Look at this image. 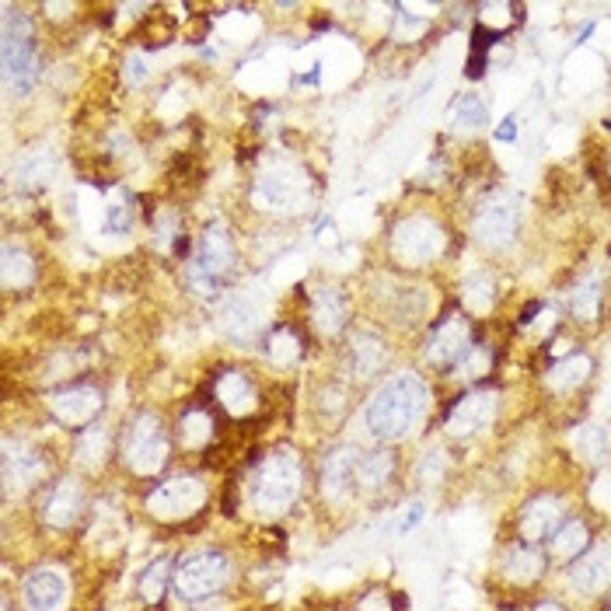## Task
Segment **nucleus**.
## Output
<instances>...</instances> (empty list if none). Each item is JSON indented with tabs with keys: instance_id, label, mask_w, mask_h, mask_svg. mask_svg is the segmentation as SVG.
<instances>
[{
	"instance_id": "nucleus-1",
	"label": "nucleus",
	"mask_w": 611,
	"mask_h": 611,
	"mask_svg": "<svg viewBox=\"0 0 611 611\" xmlns=\"http://www.w3.org/2000/svg\"><path fill=\"white\" fill-rule=\"evenodd\" d=\"M426 412V385L416 374H395L371 402H367V430L378 440L406 437Z\"/></svg>"
},
{
	"instance_id": "nucleus-2",
	"label": "nucleus",
	"mask_w": 611,
	"mask_h": 611,
	"mask_svg": "<svg viewBox=\"0 0 611 611\" xmlns=\"http://www.w3.org/2000/svg\"><path fill=\"white\" fill-rule=\"evenodd\" d=\"M301 489V468L290 454H269L248 479V500L259 517H280L294 507Z\"/></svg>"
},
{
	"instance_id": "nucleus-3",
	"label": "nucleus",
	"mask_w": 611,
	"mask_h": 611,
	"mask_svg": "<svg viewBox=\"0 0 611 611\" xmlns=\"http://www.w3.org/2000/svg\"><path fill=\"white\" fill-rule=\"evenodd\" d=\"M252 200L262 210L273 213H297L308 203V175L294 165V161H269L255 179Z\"/></svg>"
},
{
	"instance_id": "nucleus-4",
	"label": "nucleus",
	"mask_w": 611,
	"mask_h": 611,
	"mask_svg": "<svg viewBox=\"0 0 611 611\" xmlns=\"http://www.w3.org/2000/svg\"><path fill=\"white\" fill-rule=\"evenodd\" d=\"M4 81L14 95H28L39 81V56H35L32 28L28 21H7L4 25Z\"/></svg>"
},
{
	"instance_id": "nucleus-5",
	"label": "nucleus",
	"mask_w": 611,
	"mask_h": 611,
	"mask_svg": "<svg viewBox=\"0 0 611 611\" xmlns=\"http://www.w3.org/2000/svg\"><path fill=\"white\" fill-rule=\"evenodd\" d=\"M123 454H126V465L133 468L137 475H154L165 468L168 461V437L161 430V423L144 412L130 423L126 430V440H123Z\"/></svg>"
},
{
	"instance_id": "nucleus-6",
	"label": "nucleus",
	"mask_w": 611,
	"mask_h": 611,
	"mask_svg": "<svg viewBox=\"0 0 611 611\" xmlns=\"http://www.w3.org/2000/svg\"><path fill=\"white\" fill-rule=\"evenodd\" d=\"M231 580V563L220 552H200V556H186L175 573V591L186 601H203L213 598L217 591H224V584Z\"/></svg>"
},
{
	"instance_id": "nucleus-7",
	"label": "nucleus",
	"mask_w": 611,
	"mask_h": 611,
	"mask_svg": "<svg viewBox=\"0 0 611 611\" xmlns=\"http://www.w3.org/2000/svg\"><path fill=\"white\" fill-rule=\"evenodd\" d=\"M444 245H447L444 231H440V224L430 217H406L392 231V252H395V259L406 262V266L433 262L440 252H444Z\"/></svg>"
},
{
	"instance_id": "nucleus-8",
	"label": "nucleus",
	"mask_w": 611,
	"mask_h": 611,
	"mask_svg": "<svg viewBox=\"0 0 611 611\" xmlns=\"http://www.w3.org/2000/svg\"><path fill=\"white\" fill-rule=\"evenodd\" d=\"M517 196L510 193H493L486 203L475 210L472 220V234L482 241L486 248H503L514 241L517 234Z\"/></svg>"
},
{
	"instance_id": "nucleus-9",
	"label": "nucleus",
	"mask_w": 611,
	"mask_h": 611,
	"mask_svg": "<svg viewBox=\"0 0 611 611\" xmlns=\"http://www.w3.org/2000/svg\"><path fill=\"white\" fill-rule=\"evenodd\" d=\"M206 503V486L200 479H168L147 496V510L158 521H186Z\"/></svg>"
},
{
	"instance_id": "nucleus-10",
	"label": "nucleus",
	"mask_w": 611,
	"mask_h": 611,
	"mask_svg": "<svg viewBox=\"0 0 611 611\" xmlns=\"http://www.w3.org/2000/svg\"><path fill=\"white\" fill-rule=\"evenodd\" d=\"M266 322V297L255 290H238V294L224 297L220 304V325L227 336L234 339H252Z\"/></svg>"
},
{
	"instance_id": "nucleus-11",
	"label": "nucleus",
	"mask_w": 611,
	"mask_h": 611,
	"mask_svg": "<svg viewBox=\"0 0 611 611\" xmlns=\"http://www.w3.org/2000/svg\"><path fill=\"white\" fill-rule=\"evenodd\" d=\"M570 584L577 594H601L605 587H611V542H601L594 549H587L584 556L573 563L570 570Z\"/></svg>"
},
{
	"instance_id": "nucleus-12",
	"label": "nucleus",
	"mask_w": 611,
	"mask_h": 611,
	"mask_svg": "<svg viewBox=\"0 0 611 611\" xmlns=\"http://www.w3.org/2000/svg\"><path fill=\"white\" fill-rule=\"evenodd\" d=\"M49 409L60 423L67 426H84L102 412V392L91 385H77V388H63V392L49 395Z\"/></svg>"
},
{
	"instance_id": "nucleus-13",
	"label": "nucleus",
	"mask_w": 611,
	"mask_h": 611,
	"mask_svg": "<svg viewBox=\"0 0 611 611\" xmlns=\"http://www.w3.org/2000/svg\"><path fill=\"white\" fill-rule=\"evenodd\" d=\"M496 416V395L493 392H472L468 399H461L447 416V433L451 437H468L479 433L482 426H489V419Z\"/></svg>"
},
{
	"instance_id": "nucleus-14",
	"label": "nucleus",
	"mask_w": 611,
	"mask_h": 611,
	"mask_svg": "<svg viewBox=\"0 0 611 611\" xmlns=\"http://www.w3.org/2000/svg\"><path fill=\"white\" fill-rule=\"evenodd\" d=\"M468 322L461 315L447 318L444 325L437 329V336L430 339V350H426V357H430V364L437 367H454L461 357L468 353Z\"/></svg>"
},
{
	"instance_id": "nucleus-15",
	"label": "nucleus",
	"mask_w": 611,
	"mask_h": 611,
	"mask_svg": "<svg viewBox=\"0 0 611 611\" xmlns=\"http://www.w3.org/2000/svg\"><path fill=\"white\" fill-rule=\"evenodd\" d=\"M559 521H563V503H559L556 496H538V500H531L528 510H524L521 531L528 542H542V538L556 535Z\"/></svg>"
},
{
	"instance_id": "nucleus-16",
	"label": "nucleus",
	"mask_w": 611,
	"mask_h": 611,
	"mask_svg": "<svg viewBox=\"0 0 611 611\" xmlns=\"http://www.w3.org/2000/svg\"><path fill=\"white\" fill-rule=\"evenodd\" d=\"M84 510V489L74 479L56 482V489L46 500V524L49 528H70Z\"/></svg>"
},
{
	"instance_id": "nucleus-17",
	"label": "nucleus",
	"mask_w": 611,
	"mask_h": 611,
	"mask_svg": "<svg viewBox=\"0 0 611 611\" xmlns=\"http://www.w3.org/2000/svg\"><path fill=\"white\" fill-rule=\"evenodd\" d=\"M357 465H360V451L357 447H339L325 458L322 465V486H325V496H343L346 489L357 482Z\"/></svg>"
},
{
	"instance_id": "nucleus-18",
	"label": "nucleus",
	"mask_w": 611,
	"mask_h": 611,
	"mask_svg": "<svg viewBox=\"0 0 611 611\" xmlns=\"http://www.w3.org/2000/svg\"><path fill=\"white\" fill-rule=\"evenodd\" d=\"M42 472H46V465H42V458L28 444H7L4 447V479H7V486L28 489V486H35V482L42 479Z\"/></svg>"
},
{
	"instance_id": "nucleus-19",
	"label": "nucleus",
	"mask_w": 611,
	"mask_h": 611,
	"mask_svg": "<svg viewBox=\"0 0 611 611\" xmlns=\"http://www.w3.org/2000/svg\"><path fill=\"white\" fill-rule=\"evenodd\" d=\"M25 598L32 611H53L67 598V580H63L60 570H35L25 580Z\"/></svg>"
},
{
	"instance_id": "nucleus-20",
	"label": "nucleus",
	"mask_w": 611,
	"mask_h": 611,
	"mask_svg": "<svg viewBox=\"0 0 611 611\" xmlns=\"http://www.w3.org/2000/svg\"><path fill=\"white\" fill-rule=\"evenodd\" d=\"M200 262H203L206 269H210L213 276L227 273V269L234 266V241H231V234H227V227L220 224V220L203 231V255H200Z\"/></svg>"
},
{
	"instance_id": "nucleus-21",
	"label": "nucleus",
	"mask_w": 611,
	"mask_h": 611,
	"mask_svg": "<svg viewBox=\"0 0 611 611\" xmlns=\"http://www.w3.org/2000/svg\"><path fill=\"white\" fill-rule=\"evenodd\" d=\"M311 322H315V329L322 332V336H336L339 329L346 325V301L339 290L325 287L315 294V301H311Z\"/></svg>"
},
{
	"instance_id": "nucleus-22",
	"label": "nucleus",
	"mask_w": 611,
	"mask_h": 611,
	"mask_svg": "<svg viewBox=\"0 0 611 611\" xmlns=\"http://www.w3.org/2000/svg\"><path fill=\"white\" fill-rule=\"evenodd\" d=\"M570 447H573V454H577L580 461H587V465H598V461H605L608 451H611L608 426H601V423L577 426V430L570 433Z\"/></svg>"
},
{
	"instance_id": "nucleus-23",
	"label": "nucleus",
	"mask_w": 611,
	"mask_h": 611,
	"mask_svg": "<svg viewBox=\"0 0 611 611\" xmlns=\"http://www.w3.org/2000/svg\"><path fill=\"white\" fill-rule=\"evenodd\" d=\"M545 570V559L538 556L531 545H514V549L503 556V566L500 573L510 580V584H535Z\"/></svg>"
},
{
	"instance_id": "nucleus-24",
	"label": "nucleus",
	"mask_w": 611,
	"mask_h": 611,
	"mask_svg": "<svg viewBox=\"0 0 611 611\" xmlns=\"http://www.w3.org/2000/svg\"><path fill=\"white\" fill-rule=\"evenodd\" d=\"M56 175V154L49 147H35V151L21 154L18 161V182L25 189H46Z\"/></svg>"
},
{
	"instance_id": "nucleus-25",
	"label": "nucleus",
	"mask_w": 611,
	"mask_h": 611,
	"mask_svg": "<svg viewBox=\"0 0 611 611\" xmlns=\"http://www.w3.org/2000/svg\"><path fill=\"white\" fill-rule=\"evenodd\" d=\"M385 360H388L385 339L374 336V332H357V336H353V371H357L360 378L378 374L381 367H385Z\"/></svg>"
},
{
	"instance_id": "nucleus-26",
	"label": "nucleus",
	"mask_w": 611,
	"mask_h": 611,
	"mask_svg": "<svg viewBox=\"0 0 611 611\" xmlns=\"http://www.w3.org/2000/svg\"><path fill=\"white\" fill-rule=\"evenodd\" d=\"M217 399L231 416H248V412L255 409V388H252V381L241 378V374H224V378L217 381Z\"/></svg>"
},
{
	"instance_id": "nucleus-27",
	"label": "nucleus",
	"mask_w": 611,
	"mask_h": 611,
	"mask_svg": "<svg viewBox=\"0 0 611 611\" xmlns=\"http://www.w3.org/2000/svg\"><path fill=\"white\" fill-rule=\"evenodd\" d=\"M591 374V357L587 353H570V357L556 360L549 374H545V385L556 388V392H570V388H580Z\"/></svg>"
},
{
	"instance_id": "nucleus-28",
	"label": "nucleus",
	"mask_w": 611,
	"mask_h": 611,
	"mask_svg": "<svg viewBox=\"0 0 611 611\" xmlns=\"http://www.w3.org/2000/svg\"><path fill=\"white\" fill-rule=\"evenodd\" d=\"M0 276H4V287H32L35 280V262L25 248L7 245L0 255Z\"/></svg>"
},
{
	"instance_id": "nucleus-29",
	"label": "nucleus",
	"mask_w": 611,
	"mask_h": 611,
	"mask_svg": "<svg viewBox=\"0 0 611 611\" xmlns=\"http://www.w3.org/2000/svg\"><path fill=\"white\" fill-rule=\"evenodd\" d=\"M102 227H105V234H112V238H123V234L133 227V203L123 189H112V193L105 196Z\"/></svg>"
},
{
	"instance_id": "nucleus-30",
	"label": "nucleus",
	"mask_w": 611,
	"mask_h": 611,
	"mask_svg": "<svg viewBox=\"0 0 611 611\" xmlns=\"http://www.w3.org/2000/svg\"><path fill=\"white\" fill-rule=\"evenodd\" d=\"M451 126L461 133L482 130V126H486V102H482L479 95H472V91L458 95L451 102Z\"/></svg>"
},
{
	"instance_id": "nucleus-31",
	"label": "nucleus",
	"mask_w": 611,
	"mask_h": 611,
	"mask_svg": "<svg viewBox=\"0 0 611 611\" xmlns=\"http://www.w3.org/2000/svg\"><path fill=\"white\" fill-rule=\"evenodd\" d=\"M392 468H395V454L392 451L364 454V458H360V465H357V486L381 489L388 479H392Z\"/></svg>"
},
{
	"instance_id": "nucleus-32",
	"label": "nucleus",
	"mask_w": 611,
	"mask_h": 611,
	"mask_svg": "<svg viewBox=\"0 0 611 611\" xmlns=\"http://www.w3.org/2000/svg\"><path fill=\"white\" fill-rule=\"evenodd\" d=\"M168 580H172V559L168 556L154 559V563L144 570V577H140V598H144L147 605H158L168 591Z\"/></svg>"
},
{
	"instance_id": "nucleus-33",
	"label": "nucleus",
	"mask_w": 611,
	"mask_h": 611,
	"mask_svg": "<svg viewBox=\"0 0 611 611\" xmlns=\"http://www.w3.org/2000/svg\"><path fill=\"white\" fill-rule=\"evenodd\" d=\"M584 545H587V524L584 521H566L563 528L552 535V556L556 559L584 556Z\"/></svg>"
},
{
	"instance_id": "nucleus-34",
	"label": "nucleus",
	"mask_w": 611,
	"mask_h": 611,
	"mask_svg": "<svg viewBox=\"0 0 611 611\" xmlns=\"http://www.w3.org/2000/svg\"><path fill=\"white\" fill-rule=\"evenodd\" d=\"M105 454H109V430H102V426H88V430L81 433V444H77V465L102 468Z\"/></svg>"
},
{
	"instance_id": "nucleus-35",
	"label": "nucleus",
	"mask_w": 611,
	"mask_h": 611,
	"mask_svg": "<svg viewBox=\"0 0 611 611\" xmlns=\"http://www.w3.org/2000/svg\"><path fill=\"white\" fill-rule=\"evenodd\" d=\"M601 311V280L598 276H587L577 290H573V315L584 318V322H594Z\"/></svg>"
},
{
	"instance_id": "nucleus-36",
	"label": "nucleus",
	"mask_w": 611,
	"mask_h": 611,
	"mask_svg": "<svg viewBox=\"0 0 611 611\" xmlns=\"http://www.w3.org/2000/svg\"><path fill=\"white\" fill-rule=\"evenodd\" d=\"M269 360H273L276 367H290L301 360V339L294 336L290 329H280L269 336Z\"/></svg>"
},
{
	"instance_id": "nucleus-37",
	"label": "nucleus",
	"mask_w": 611,
	"mask_h": 611,
	"mask_svg": "<svg viewBox=\"0 0 611 611\" xmlns=\"http://www.w3.org/2000/svg\"><path fill=\"white\" fill-rule=\"evenodd\" d=\"M493 297H496V287L489 276L479 273L465 283V308L472 311V315H486V311L493 308Z\"/></svg>"
},
{
	"instance_id": "nucleus-38",
	"label": "nucleus",
	"mask_w": 611,
	"mask_h": 611,
	"mask_svg": "<svg viewBox=\"0 0 611 611\" xmlns=\"http://www.w3.org/2000/svg\"><path fill=\"white\" fill-rule=\"evenodd\" d=\"M210 437H213V423L206 412L196 409V412H186V416H182V440H186L189 447H203Z\"/></svg>"
},
{
	"instance_id": "nucleus-39",
	"label": "nucleus",
	"mask_w": 611,
	"mask_h": 611,
	"mask_svg": "<svg viewBox=\"0 0 611 611\" xmlns=\"http://www.w3.org/2000/svg\"><path fill=\"white\" fill-rule=\"evenodd\" d=\"M493 367V360H489V350H482V346H468V353L458 360V374L461 378H482V374Z\"/></svg>"
},
{
	"instance_id": "nucleus-40",
	"label": "nucleus",
	"mask_w": 611,
	"mask_h": 611,
	"mask_svg": "<svg viewBox=\"0 0 611 611\" xmlns=\"http://www.w3.org/2000/svg\"><path fill=\"white\" fill-rule=\"evenodd\" d=\"M186 276H189V287H193L200 297H213V294H217V276H213L210 269L203 266V262H189Z\"/></svg>"
},
{
	"instance_id": "nucleus-41",
	"label": "nucleus",
	"mask_w": 611,
	"mask_h": 611,
	"mask_svg": "<svg viewBox=\"0 0 611 611\" xmlns=\"http://www.w3.org/2000/svg\"><path fill=\"white\" fill-rule=\"evenodd\" d=\"M423 32H426V21H423V18H412L406 7H399V21H395V28H392L395 39L412 42V39H419Z\"/></svg>"
},
{
	"instance_id": "nucleus-42",
	"label": "nucleus",
	"mask_w": 611,
	"mask_h": 611,
	"mask_svg": "<svg viewBox=\"0 0 611 611\" xmlns=\"http://www.w3.org/2000/svg\"><path fill=\"white\" fill-rule=\"evenodd\" d=\"M482 25L486 28H507L510 25V4H482Z\"/></svg>"
},
{
	"instance_id": "nucleus-43",
	"label": "nucleus",
	"mask_w": 611,
	"mask_h": 611,
	"mask_svg": "<svg viewBox=\"0 0 611 611\" xmlns=\"http://www.w3.org/2000/svg\"><path fill=\"white\" fill-rule=\"evenodd\" d=\"M252 32H255V21L241 18V14H231V18H224V25H220V35H224V39H241V35H252Z\"/></svg>"
},
{
	"instance_id": "nucleus-44",
	"label": "nucleus",
	"mask_w": 611,
	"mask_h": 611,
	"mask_svg": "<svg viewBox=\"0 0 611 611\" xmlns=\"http://www.w3.org/2000/svg\"><path fill=\"white\" fill-rule=\"evenodd\" d=\"M591 500H594V507H598V510H608V514H611V472H601L598 479H594Z\"/></svg>"
},
{
	"instance_id": "nucleus-45",
	"label": "nucleus",
	"mask_w": 611,
	"mask_h": 611,
	"mask_svg": "<svg viewBox=\"0 0 611 611\" xmlns=\"http://www.w3.org/2000/svg\"><path fill=\"white\" fill-rule=\"evenodd\" d=\"M444 468H447V458L437 451V454H430V458H426L423 465H419V475H423V482H433L440 472H444Z\"/></svg>"
},
{
	"instance_id": "nucleus-46",
	"label": "nucleus",
	"mask_w": 611,
	"mask_h": 611,
	"mask_svg": "<svg viewBox=\"0 0 611 611\" xmlns=\"http://www.w3.org/2000/svg\"><path fill=\"white\" fill-rule=\"evenodd\" d=\"M423 514H426V507H423V503H409L406 517H402V521H399V531H402V535H409V531H416L419 524H423Z\"/></svg>"
},
{
	"instance_id": "nucleus-47",
	"label": "nucleus",
	"mask_w": 611,
	"mask_h": 611,
	"mask_svg": "<svg viewBox=\"0 0 611 611\" xmlns=\"http://www.w3.org/2000/svg\"><path fill=\"white\" fill-rule=\"evenodd\" d=\"M126 81H130V84H144L147 81V63L140 60L137 53L126 60Z\"/></svg>"
},
{
	"instance_id": "nucleus-48",
	"label": "nucleus",
	"mask_w": 611,
	"mask_h": 611,
	"mask_svg": "<svg viewBox=\"0 0 611 611\" xmlns=\"http://www.w3.org/2000/svg\"><path fill=\"white\" fill-rule=\"evenodd\" d=\"M172 234H175V217H172V213H161V224H158V245H161V248H168Z\"/></svg>"
},
{
	"instance_id": "nucleus-49",
	"label": "nucleus",
	"mask_w": 611,
	"mask_h": 611,
	"mask_svg": "<svg viewBox=\"0 0 611 611\" xmlns=\"http://www.w3.org/2000/svg\"><path fill=\"white\" fill-rule=\"evenodd\" d=\"M496 140H503V144H514V140H517V119L514 116L503 119V123L496 126Z\"/></svg>"
},
{
	"instance_id": "nucleus-50",
	"label": "nucleus",
	"mask_w": 611,
	"mask_h": 611,
	"mask_svg": "<svg viewBox=\"0 0 611 611\" xmlns=\"http://www.w3.org/2000/svg\"><path fill=\"white\" fill-rule=\"evenodd\" d=\"M535 611H563V605H556V601H545V605H538Z\"/></svg>"
},
{
	"instance_id": "nucleus-51",
	"label": "nucleus",
	"mask_w": 611,
	"mask_h": 611,
	"mask_svg": "<svg viewBox=\"0 0 611 611\" xmlns=\"http://www.w3.org/2000/svg\"><path fill=\"white\" fill-rule=\"evenodd\" d=\"M608 409H611V381H608Z\"/></svg>"
}]
</instances>
